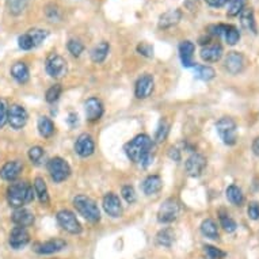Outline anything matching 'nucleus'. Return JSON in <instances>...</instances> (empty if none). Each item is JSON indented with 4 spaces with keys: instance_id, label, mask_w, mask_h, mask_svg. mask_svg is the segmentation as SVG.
Masks as SVG:
<instances>
[{
    "instance_id": "obj_33",
    "label": "nucleus",
    "mask_w": 259,
    "mask_h": 259,
    "mask_svg": "<svg viewBox=\"0 0 259 259\" xmlns=\"http://www.w3.org/2000/svg\"><path fill=\"white\" fill-rule=\"evenodd\" d=\"M194 73H196L197 79L202 81L212 80L213 77L216 76L214 69L208 67V65H194Z\"/></svg>"
},
{
    "instance_id": "obj_16",
    "label": "nucleus",
    "mask_w": 259,
    "mask_h": 259,
    "mask_svg": "<svg viewBox=\"0 0 259 259\" xmlns=\"http://www.w3.org/2000/svg\"><path fill=\"white\" fill-rule=\"evenodd\" d=\"M84 110L87 121H90V122H95V121H98V119L102 118L105 109H103V103L101 102L98 98L91 97V98L87 99V102L84 103Z\"/></svg>"
},
{
    "instance_id": "obj_41",
    "label": "nucleus",
    "mask_w": 259,
    "mask_h": 259,
    "mask_svg": "<svg viewBox=\"0 0 259 259\" xmlns=\"http://www.w3.org/2000/svg\"><path fill=\"white\" fill-rule=\"evenodd\" d=\"M45 15L51 22H59L61 19V10L56 5H48L45 7Z\"/></svg>"
},
{
    "instance_id": "obj_28",
    "label": "nucleus",
    "mask_w": 259,
    "mask_h": 259,
    "mask_svg": "<svg viewBox=\"0 0 259 259\" xmlns=\"http://www.w3.org/2000/svg\"><path fill=\"white\" fill-rule=\"evenodd\" d=\"M109 51H110V45H109V42L102 41V42H99L98 45L91 51V59H93L94 63H103V61L106 60L107 55H109Z\"/></svg>"
},
{
    "instance_id": "obj_38",
    "label": "nucleus",
    "mask_w": 259,
    "mask_h": 259,
    "mask_svg": "<svg viewBox=\"0 0 259 259\" xmlns=\"http://www.w3.org/2000/svg\"><path fill=\"white\" fill-rule=\"evenodd\" d=\"M61 93H63V89L60 84H53L52 87H49L47 91V95H45V99H47L48 103H55L59 101V98L61 97Z\"/></svg>"
},
{
    "instance_id": "obj_12",
    "label": "nucleus",
    "mask_w": 259,
    "mask_h": 259,
    "mask_svg": "<svg viewBox=\"0 0 259 259\" xmlns=\"http://www.w3.org/2000/svg\"><path fill=\"white\" fill-rule=\"evenodd\" d=\"M27 111L21 105H13L9 109V123L13 129H22L27 122Z\"/></svg>"
},
{
    "instance_id": "obj_2",
    "label": "nucleus",
    "mask_w": 259,
    "mask_h": 259,
    "mask_svg": "<svg viewBox=\"0 0 259 259\" xmlns=\"http://www.w3.org/2000/svg\"><path fill=\"white\" fill-rule=\"evenodd\" d=\"M35 193L33 186L27 182H14L7 189V201L11 208H22L34 200Z\"/></svg>"
},
{
    "instance_id": "obj_39",
    "label": "nucleus",
    "mask_w": 259,
    "mask_h": 259,
    "mask_svg": "<svg viewBox=\"0 0 259 259\" xmlns=\"http://www.w3.org/2000/svg\"><path fill=\"white\" fill-rule=\"evenodd\" d=\"M44 155H45L44 148H41V147H38V145L31 147V148L29 149V159L33 164H35V166H38L39 163H41Z\"/></svg>"
},
{
    "instance_id": "obj_7",
    "label": "nucleus",
    "mask_w": 259,
    "mask_h": 259,
    "mask_svg": "<svg viewBox=\"0 0 259 259\" xmlns=\"http://www.w3.org/2000/svg\"><path fill=\"white\" fill-rule=\"evenodd\" d=\"M179 212H181V206L178 201L175 198H168L160 205L157 210V221L161 224H171L178 219Z\"/></svg>"
},
{
    "instance_id": "obj_32",
    "label": "nucleus",
    "mask_w": 259,
    "mask_h": 259,
    "mask_svg": "<svg viewBox=\"0 0 259 259\" xmlns=\"http://www.w3.org/2000/svg\"><path fill=\"white\" fill-rule=\"evenodd\" d=\"M155 240H156L157 246L167 247L168 248L174 243V231L171 230V228H164V230L159 231Z\"/></svg>"
},
{
    "instance_id": "obj_30",
    "label": "nucleus",
    "mask_w": 259,
    "mask_h": 259,
    "mask_svg": "<svg viewBox=\"0 0 259 259\" xmlns=\"http://www.w3.org/2000/svg\"><path fill=\"white\" fill-rule=\"evenodd\" d=\"M201 232L204 235L205 238L212 239V240H217V239L220 238V235H219V227L212 219H206V220L202 221V224H201Z\"/></svg>"
},
{
    "instance_id": "obj_11",
    "label": "nucleus",
    "mask_w": 259,
    "mask_h": 259,
    "mask_svg": "<svg viewBox=\"0 0 259 259\" xmlns=\"http://www.w3.org/2000/svg\"><path fill=\"white\" fill-rule=\"evenodd\" d=\"M155 87V81H153V76L149 73H145L143 76L139 77V80L136 81V87H135V95L139 99H147L151 97V94Z\"/></svg>"
},
{
    "instance_id": "obj_52",
    "label": "nucleus",
    "mask_w": 259,
    "mask_h": 259,
    "mask_svg": "<svg viewBox=\"0 0 259 259\" xmlns=\"http://www.w3.org/2000/svg\"><path fill=\"white\" fill-rule=\"evenodd\" d=\"M252 152H254V155L259 156V137H256L252 143Z\"/></svg>"
},
{
    "instance_id": "obj_35",
    "label": "nucleus",
    "mask_w": 259,
    "mask_h": 259,
    "mask_svg": "<svg viewBox=\"0 0 259 259\" xmlns=\"http://www.w3.org/2000/svg\"><path fill=\"white\" fill-rule=\"evenodd\" d=\"M220 225L223 227V230L225 232H228V234H232L236 231L238 228V224H236V221L230 216V214H225V213H221L220 214Z\"/></svg>"
},
{
    "instance_id": "obj_43",
    "label": "nucleus",
    "mask_w": 259,
    "mask_h": 259,
    "mask_svg": "<svg viewBox=\"0 0 259 259\" xmlns=\"http://www.w3.org/2000/svg\"><path fill=\"white\" fill-rule=\"evenodd\" d=\"M9 109L10 106L5 99H0V129H3L9 122Z\"/></svg>"
},
{
    "instance_id": "obj_40",
    "label": "nucleus",
    "mask_w": 259,
    "mask_h": 259,
    "mask_svg": "<svg viewBox=\"0 0 259 259\" xmlns=\"http://www.w3.org/2000/svg\"><path fill=\"white\" fill-rule=\"evenodd\" d=\"M67 48H68V52L73 57H79L84 51V45L79 39H69L68 44H67Z\"/></svg>"
},
{
    "instance_id": "obj_44",
    "label": "nucleus",
    "mask_w": 259,
    "mask_h": 259,
    "mask_svg": "<svg viewBox=\"0 0 259 259\" xmlns=\"http://www.w3.org/2000/svg\"><path fill=\"white\" fill-rule=\"evenodd\" d=\"M204 251L209 259H223L225 256L224 251L213 246H204Z\"/></svg>"
},
{
    "instance_id": "obj_13",
    "label": "nucleus",
    "mask_w": 259,
    "mask_h": 259,
    "mask_svg": "<svg viewBox=\"0 0 259 259\" xmlns=\"http://www.w3.org/2000/svg\"><path fill=\"white\" fill-rule=\"evenodd\" d=\"M94 151H95V143H94L91 135L81 133L75 143V152L80 157H89L93 155Z\"/></svg>"
},
{
    "instance_id": "obj_49",
    "label": "nucleus",
    "mask_w": 259,
    "mask_h": 259,
    "mask_svg": "<svg viewBox=\"0 0 259 259\" xmlns=\"http://www.w3.org/2000/svg\"><path fill=\"white\" fill-rule=\"evenodd\" d=\"M228 2H230V0H206V3H208L210 7H214V9H220V7L227 5Z\"/></svg>"
},
{
    "instance_id": "obj_3",
    "label": "nucleus",
    "mask_w": 259,
    "mask_h": 259,
    "mask_svg": "<svg viewBox=\"0 0 259 259\" xmlns=\"http://www.w3.org/2000/svg\"><path fill=\"white\" fill-rule=\"evenodd\" d=\"M73 206L76 212L90 223H98L101 220V210L93 198L79 194L73 198Z\"/></svg>"
},
{
    "instance_id": "obj_22",
    "label": "nucleus",
    "mask_w": 259,
    "mask_h": 259,
    "mask_svg": "<svg viewBox=\"0 0 259 259\" xmlns=\"http://www.w3.org/2000/svg\"><path fill=\"white\" fill-rule=\"evenodd\" d=\"M182 19V11L181 10H170L161 14L159 18V27L160 29H170L172 26H177Z\"/></svg>"
},
{
    "instance_id": "obj_5",
    "label": "nucleus",
    "mask_w": 259,
    "mask_h": 259,
    "mask_svg": "<svg viewBox=\"0 0 259 259\" xmlns=\"http://www.w3.org/2000/svg\"><path fill=\"white\" fill-rule=\"evenodd\" d=\"M47 168L49 175H51L52 181L55 183L64 182L71 175V167L67 163V160H64L63 157H53V159H51V160L48 161Z\"/></svg>"
},
{
    "instance_id": "obj_17",
    "label": "nucleus",
    "mask_w": 259,
    "mask_h": 259,
    "mask_svg": "<svg viewBox=\"0 0 259 259\" xmlns=\"http://www.w3.org/2000/svg\"><path fill=\"white\" fill-rule=\"evenodd\" d=\"M246 67V59L242 53L239 52H231L225 57V68L232 75H238Z\"/></svg>"
},
{
    "instance_id": "obj_46",
    "label": "nucleus",
    "mask_w": 259,
    "mask_h": 259,
    "mask_svg": "<svg viewBox=\"0 0 259 259\" xmlns=\"http://www.w3.org/2000/svg\"><path fill=\"white\" fill-rule=\"evenodd\" d=\"M18 45H19L22 51H30V49L34 48V44H33V41L30 38V35L27 34V31L18 38Z\"/></svg>"
},
{
    "instance_id": "obj_20",
    "label": "nucleus",
    "mask_w": 259,
    "mask_h": 259,
    "mask_svg": "<svg viewBox=\"0 0 259 259\" xmlns=\"http://www.w3.org/2000/svg\"><path fill=\"white\" fill-rule=\"evenodd\" d=\"M223 47L220 44H208L201 49V59L206 63H217L223 57Z\"/></svg>"
},
{
    "instance_id": "obj_51",
    "label": "nucleus",
    "mask_w": 259,
    "mask_h": 259,
    "mask_svg": "<svg viewBox=\"0 0 259 259\" xmlns=\"http://www.w3.org/2000/svg\"><path fill=\"white\" fill-rule=\"evenodd\" d=\"M168 155H170V157L172 159V160H175V161L181 160V153H179V151L177 148H171L170 152H168Z\"/></svg>"
},
{
    "instance_id": "obj_42",
    "label": "nucleus",
    "mask_w": 259,
    "mask_h": 259,
    "mask_svg": "<svg viewBox=\"0 0 259 259\" xmlns=\"http://www.w3.org/2000/svg\"><path fill=\"white\" fill-rule=\"evenodd\" d=\"M121 194H122L123 200L126 201L127 204H135V202H136L137 200L136 190H135V187L131 186V185L123 186L122 190H121Z\"/></svg>"
},
{
    "instance_id": "obj_45",
    "label": "nucleus",
    "mask_w": 259,
    "mask_h": 259,
    "mask_svg": "<svg viewBox=\"0 0 259 259\" xmlns=\"http://www.w3.org/2000/svg\"><path fill=\"white\" fill-rule=\"evenodd\" d=\"M168 123L167 122H163L159 125L156 131V135H155V143H163V141L166 140L167 135H168Z\"/></svg>"
},
{
    "instance_id": "obj_19",
    "label": "nucleus",
    "mask_w": 259,
    "mask_h": 259,
    "mask_svg": "<svg viewBox=\"0 0 259 259\" xmlns=\"http://www.w3.org/2000/svg\"><path fill=\"white\" fill-rule=\"evenodd\" d=\"M194 52H196V45L191 41H182L179 45V57L182 61L183 67L191 68L194 67Z\"/></svg>"
},
{
    "instance_id": "obj_37",
    "label": "nucleus",
    "mask_w": 259,
    "mask_h": 259,
    "mask_svg": "<svg viewBox=\"0 0 259 259\" xmlns=\"http://www.w3.org/2000/svg\"><path fill=\"white\" fill-rule=\"evenodd\" d=\"M27 2L29 0H7V6H9V11L13 15H19L26 10L27 7Z\"/></svg>"
},
{
    "instance_id": "obj_14",
    "label": "nucleus",
    "mask_w": 259,
    "mask_h": 259,
    "mask_svg": "<svg viewBox=\"0 0 259 259\" xmlns=\"http://www.w3.org/2000/svg\"><path fill=\"white\" fill-rule=\"evenodd\" d=\"M30 242V235L27 232L26 228L23 227H15L13 228V231L10 232V238H9V243L11 248L14 250H21L23 247H26L29 244Z\"/></svg>"
},
{
    "instance_id": "obj_27",
    "label": "nucleus",
    "mask_w": 259,
    "mask_h": 259,
    "mask_svg": "<svg viewBox=\"0 0 259 259\" xmlns=\"http://www.w3.org/2000/svg\"><path fill=\"white\" fill-rule=\"evenodd\" d=\"M240 15V25L243 26V29H246L247 31L251 33H256V23H255V17L252 9H244Z\"/></svg>"
},
{
    "instance_id": "obj_26",
    "label": "nucleus",
    "mask_w": 259,
    "mask_h": 259,
    "mask_svg": "<svg viewBox=\"0 0 259 259\" xmlns=\"http://www.w3.org/2000/svg\"><path fill=\"white\" fill-rule=\"evenodd\" d=\"M221 37H224L228 45H236L240 39V33L236 26L234 25H221Z\"/></svg>"
},
{
    "instance_id": "obj_15",
    "label": "nucleus",
    "mask_w": 259,
    "mask_h": 259,
    "mask_svg": "<svg viewBox=\"0 0 259 259\" xmlns=\"http://www.w3.org/2000/svg\"><path fill=\"white\" fill-rule=\"evenodd\" d=\"M65 247H67V242L63 239H52L48 242L37 243L34 246V251L39 255H51L63 251Z\"/></svg>"
},
{
    "instance_id": "obj_4",
    "label": "nucleus",
    "mask_w": 259,
    "mask_h": 259,
    "mask_svg": "<svg viewBox=\"0 0 259 259\" xmlns=\"http://www.w3.org/2000/svg\"><path fill=\"white\" fill-rule=\"evenodd\" d=\"M216 129L219 136L225 145H235L238 141V126L234 119L230 117H224L217 121Z\"/></svg>"
},
{
    "instance_id": "obj_9",
    "label": "nucleus",
    "mask_w": 259,
    "mask_h": 259,
    "mask_svg": "<svg viewBox=\"0 0 259 259\" xmlns=\"http://www.w3.org/2000/svg\"><path fill=\"white\" fill-rule=\"evenodd\" d=\"M205 167H206V159L201 153H193L187 157L186 163H185L186 172L193 178L200 177L204 172Z\"/></svg>"
},
{
    "instance_id": "obj_36",
    "label": "nucleus",
    "mask_w": 259,
    "mask_h": 259,
    "mask_svg": "<svg viewBox=\"0 0 259 259\" xmlns=\"http://www.w3.org/2000/svg\"><path fill=\"white\" fill-rule=\"evenodd\" d=\"M247 0H230L228 2V10H227V14L230 17H236L239 14L242 13L244 7H246Z\"/></svg>"
},
{
    "instance_id": "obj_8",
    "label": "nucleus",
    "mask_w": 259,
    "mask_h": 259,
    "mask_svg": "<svg viewBox=\"0 0 259 259\" xmlns=\"http://www.w3.org/2000/svg\"><path fill=\"white\" fill-rule=\"evenodd\" d=\"M57 223L63 228L64 231H67L71 235H79L81 234V225L79 220L75 216V213H72L68 209H63L56 214Z\"/></svg>"
},
{
    "instance_id": "obj_6",
    "label": "nucleus",
    "mask_w": 259,
    "mask_h": 259,
    "mask_svg": "<svg viewBox=\"0 0 259 259\" xmlns=\"http://www.w3.org/2000/svg\"><path fill=\"white\" fill-rule=\"evenodd\" d=\"M45 69H47V73L51 77H55V79H61L67 75V71H68V65H67V61L64 59L63 56H60L59 53H51V55L47 57V61H45Z\"/></svg>"
},
{
    "instance_id": "obj_21",
    "label": "nucleus",
    "mask_w": 259,
    "mask_h": 259,
    "mask_svg": "<svg viewBox=\"0 0 259 259\" xmlns=\"http://www.w3.org/2000/svg\"><path fill=\"white\" fill-rule=\"evenodd\" d=\"M11 220L15 225L18 227H30V225L34 223V214L31 210L26 208H18L14 210L13 216H11Z\"/></svg>"
},
{
    "instance_id": "obj_23",
    "label": "nucleus",
    "mask_w": 259,
    "mask_h": 259,
    "mask_svg": "<svg viewBox=\"0 0 259 259\" xmlns=\"http://www.w3.org/2000/svg\"><path fill=\"white\" fill-rule=\"evenodd\" d=\"M161 187H163V182L159 175H148L141 185L145 196H155L161 190Z\"/></svg>"
},
{
    "instance_id": "obj_1",
    "label": "nucleus",
    "mask_w": 259,
    "mask_h": 259,
    "mask_svg": "<svg viewBox=\"0 0 259 259\" xmlns=\"http://www.w3.org/2000/svg\"><path fill=\"white\" fill-rule=\"evenodd\" d=\"M153 140L147 135H139L125 145L126 156L135 164L148 167L153 160Z\"/></svg>"
},
{
    "instance_id": "obj_10",
    "label": "nucleus",
    "mask_w": 259,
    "mask_h": 259,
    "mask_svg": "<svg viewBox=\"0 0 259 259\" xmlns=\"http://www.w3.org/2000/svg\"><path fill=\"white\" fill-rule=\"evenodd\" d=\"M102 205L105 212L113 219H118L122 216V204L115 193H107L106 196L103 197Z\"/></svg>"
},
{
    "instance_id": "obj_24",
    "label": "nucleus",
    "mask_w": 259,
    "mask_h": 259,
    "mask_svg": "<svg viewBox=\"0 0 259 259\" xmlns=\"http://www.w3.org/2000/svg\"><path fill=\"white\" fill-rule=\"evenodd\" d=\"M11 76L18 81V83H21V84H25L27 83L30 79V72L29 68H27V65L25 63H22V61H18L11 67Z\"/></svg>"
},
{
    "instance_id": "obj_48",
    "label": "nucleus",
    "mask_w": 259,
    "mask_h": 259,
    "mask_svg": "<svg viewBox=\"0 0 259 259\" xmlns=\"http://www.w3.org/2000/svg\"><path fill=\"white\" fill-rule=\"evenodd\" d=\"M247 213L251 220H259V202H251L248 205Z\"/></svg>"
},
{
    "instance_id": "obj_29",
    "label": "nucleus",
    "mask_w": 259,
    "mask_h": 259,
    "mask_svg": "<svg viewBox=\"0 0 259 259\" xmlns=\"http://www.w3.org/2000/svg\"><path fill=\"white\" fill-rule=\"evenodd\" d=\"M37 129L44 139H49L55 133V123L48 117H39L38 122H37Z\"/></svg>"
},
{
    "instance_id": "obj_25",
    "label": "nucleus",
    "mask_w": 259,
    "mask_h": 259,
    "mask_svg": "<svg viewBox=\"0 0 259 259\" xmlns=\"http://www.w3.org/2000/svg\"><path fill=\"white\" fill-rule=\"evenodd\" d=\"M33 189H34L35 196L38 197L39 202L42 205L49 204V191H48V186L44 178L41 177H37L34 179V183H33Z\"/></svg>"
},
{
    "instance_id": "obj_34",
    "label": "nucleus",
    "mask_w": 259,
    "mask_h": 259,
    "mask_svg": "<svg viewBox=\"0 0 259 259\" xmlns=\"http://www.w3.org/2000/svg\"><path fill=\"white\" fill-rule=\"evenodd\" d=\"M27 34L30 35V38H31V41L34 44V48H37L47 39L48 31L42 29H30L27 30Z\"/></svg>"
},
{
    "instance_id": "obj_50",
    "label": "nucleus",
    "mask_w": 259,
    "mask_h": 259,
    "mask_svg": "<svg viewBox=\"0 0 259 259\" xmlns=\"http://www.w3.org/2000/svg\"><path fill=\"white\" fill-rule=\"evenodd\" d=\"M67 122H68L69 126H75L77 123V114H75V113H69L68 118H67Z\"/></svg>"
},
{
    "instance_id": "obj_31",
    "label": "nucleus",
    "mask_w": 259,
    "mask_h": 259,
    "mask_svg": "<svg viewBox=\"0 0 259 259\" xmlns=\"http://www.w3.org/2000/svg\"><path fill=\"white\" fill-rule=\"evenodd\" d=\"M225 196H227V200L230 201L232 205H235V206H242L243 202H244L243 191L236 185L228 186V189L225 191Z\"/></svg>"
},
{
    "instance_id": "obj_47",
    "label": "nucleus",
    "mask_w": 259,
    "mask_h": 259,
    "mask_svg": "<svg viewBox=\"0 0 259 259\" xmlns=\"http://www.w3.org/2000/svg\"><path fill=\"white\" fill-rule=\"evenodd\" d=\"M137 52H139L141 56L151 59L153 56V47L148 42H140L137 45Z\"/></svg>"
},
{
    "instance_id": "obj_18",
    "label": "nucleus",
    "mask_w": 259,
    "mask_h": 259,
    "mask_svg": "<svg viewBox=\"0 0 259 259\" xmlns=\"http://www.w3.org/2000/svg\"><path fill=\"white\" fill-rule=\"evenodd\" d=\"M23 170V164L19 160L7 161L5 166L0 168V178L7 182H14L21 175Z\"/></svg>"
}]
</instances>
